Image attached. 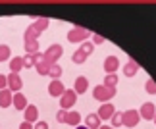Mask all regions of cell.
Here are the masks:
<instances>
[{"mask_svg":"<svg viewBox=\"0 0 156 129\" xmlns=\"http://www.w3.org/2000/svg\"><path fill=\"white\" fill-rule=\"evenodd\" d=\"M64 54V48H62V44H50L48 48L44 50V60L50 64V66H56L58 60L62 58Z\"/></svg>","mask_w":156,"mask_h":129,"instance_id":"3957f363","label":"cell"},{"mask_svg":"<svg viewBox=\"0 0 156 129\" xmlns=\"http://www.w3.org/2000/svg\"><path fill=\"white\" fill-rule=\"evenodd\" d=\"M66 124H69V125H73V127L81 125V114L75 112V110H71V112L68 114V121H66Z\"/></svg>","mask_w":156,"mask_h":129,"instance_id":"ffe728a7","label":"cell"},{"mask_svg":"<svg viewBox=\"0 0 156 129\" xmlns=\"http://www.w3.org/2000/svg\"><path fill=\"white\" fill-rule=\"evenodd\" d=\"M79 48H81L83 52H85L87 56H91V52H93V48H94V44H93V40H85V43H83V44L79 46Z\"/></svg>","mask_w":156,"mask_h":129,"instance_id":"f546056e","label":"cell"},{"mask_svg":"<svg viewBox=\"0 0 156 129\" xmlns=\"http://www.w3.org/2000/svg\"><path fill=\"white\" fill-rule=\"evenodd\" d=\"M141 121V114H139V110H125L123 112V125L125 127H135L137 124Z\"/></svg>","mask_w":156,"mask_h":129,"instance_id":"5b68a950","label":"cell"},{"mask_svg":"<svg viewBox=\"0 0 156 129\" xmlns=\"http://www.w3.org/2000/svg\"><path fill=\"white\" fill-rule=\"evenodd\" d=\"M98 118L100 120H112V116L116 114V108H114V104H110V102H106V104H102V106L98 108Z\"/></svg>","mask_w":156,"mask_h":129,"instance_id":"9c48e42d","label":"cell"},{"mask_svg":"<svg viewBox=\"0 0 156 129\" xmlns=\"http://www.w3.org/2000/svg\"><path fill=\"white\" fill-rule=\"evenodd\" d=\"M66 92V87L62 85V81H50L48 85V95L54 96V98H60Z\"/></svg>","mask_w":156,"mask_h":129,"instance_id":"30bf717a","label":"cell"},{"mask_svg":"<svg viewBox=\"0 0 156 129\" xmlns=\"http://www.w3.org/2000/svg\"><path fill=\"white\" fill-rule=\"evenodd\" d=\"M33 129H48V124H46V121H43V120H39L37 124H35Z\"/></svg>","mask_w":156,"mask_h":129,"instance_id":"d6a6232c","label":"cell"},{"mask_svg":"<svg viewBox=\"0 0 156 129\" xmlns=\"http://www.w3.org/2000/svg\"><path fill=\"white\" fill-rule=\"evenodd\" d=\"M145 91L148 92V95H156V83H154V79H147L145 81Z\"/></svg>","mask_w":156,"mask_h":129,"instance_id":"f1b7e54d","label":"cell"},{"mask_svg":"<svg viewBox=\"0 0 156 129\" xmlns=\"http://www.w3.org/2000/svg\"><path fill=\"white\" fill-rule=\"evenodd\" d=\"M154 121H156V116H154Z\"/></svg>","mask_w":156,"mask_h":129,"instance_id":"8d00e7d4","label":"cell"},{"mask_svg":"<svg viewBox=\"0 0 156 129\" xmlns=\"http://www.w3.org/2000/svg\"><path fill=\"white\" fill-rule=\"evenodd\" d=\"M10 56H12L10 46H8V44H0V62H6ZM10 60H12V58H10Z\"/></svg>","mask_w":156,"mask_h":129,"instance_id":"cb8c5ba5","label":"cell"},{"mask_svg":"<svg viewBox=\"0 0 156 129\" xmlns=\"http://www.w3.org/2000/svg\"><path fill=\"white\" fill-rule=\"evenodd\" d=\"M48 25H50V19H48V17H39V19H35V21L31 23V27H33V29H37L39 33H43Z\"/></svg>","mask_w":156,"mask_h":129,"instance_id":"ac0fdd59","label":"cell"},{"mask_svg":"<svg viewBox=\"0 0 156 129\" xmlns=\"http://www.w3.org/2000/svg\"><path fill=\"white\" fill-rule=\"evenodd\" d=\"M21 87H23V81L20 77V73H10L8 75V89L12 92H20Z\"/></svg>","mask_w":156,"mask_h":129,"instance_id":"8992f818","label":"cell"},{"mask_svg":"<svg viewBox=\"0 0 156 129\" xmlns=\"http://www.w3.org/2000/svg\"><path fill=\"white\" fill-rule=\"evenodd\" d=\"M39 43L41 40H25V52L27 54H35V52H39Z\"/></svg>","mask_w":156,"mask_h":129,"instance_id":"7402d4cb","label":"cell"},{"mask_svg":"<svg viewBox=\"0 0 156 129\" xmlns=\"http://www.w3.org/2000/svg\"><path fill=\"white\" fill-rule=\"evenodd\" d=\"M89 37H93L91 31L85 29V27H81V25H75L73 29H69V31H68V40H69V43H81L83 44Z\"/></svg>","mask_w":156,"mask_h":129,"instance_id":"7a4b0ae2","label":"cell"},{"mask_svg":"<svg viewBox=\"0 0 156 129\" xmlns=\"http://www.w3.org/2000/svg\"><path fill=\"white\" fill-rule=\"evenodd\" d=\"M75 102H77V92L73 89H66V92L60 96V108L62 110H68L69 112V108L73 106Z\"/></svg>","mask_w":156,"mask_h":129,"instance_id":"277c9868","label":"cell"},{"mask_svg":"<svg viewBox=\"0 0 156 129\" xmlns=\"http://www.w3.org/2000/svg\"><path fill=\"white\" fill-rule=\"evenodd\" d=\"M29 106L27 104V98L23 92H14V108L16 110H25Z\"/></svg>","mask_w":156,"mask_h":129,"instance_id":"5bb4252c","label":"cell"},{"mask_svg":"<svg viewBox=\"0 0 156 129\" xmlns=\"http://www.w3.org/2000/svg\"><path fill=\"white\" fill-rule=\"evenodd\" d=\"M10 104H14V92L10 89L0 91V108H8Z\"/></svg>","mask_w":156,"mask_h":129,"instance_id":"7c38bea8","label":"cell"},{"mask_svg":"<svg viewBox=\"0 0 156 129\" xmlns=\"http://www.w3.org/2000/svg\"><path fill=\"white\" fill-rule=\"evenodd\" d=\"M35 69H37V73H39V75H48V73H50V64H48V62H46L44 58H43L41 62H37Z\"/></svg>","mask_w":156,"mask_h":129,"instance_id":"d6986e66","label":"cell"},{"mask_svg":"<svg viewBox=\"0 0 156 129\" xmlns=\"http://www.w3.org/2000/svg\"><path fill=\"white\" fill-rule=\"evenodd\" d=\"M104 85L106 87H114V89H116V87H118V75L116 73L106 75V77H104Z\"/></svg>","mask_w":156,"mask_h":129,"instance_id":"4316f807","label":"cell"},{"mask_svg":"<svg viewBox=\"0 0 156 129\" xmlns=\"http://www.w3.org/2000/svg\"><path fill=\"white\" fill-rule=\"evenodd\" d=\"M50 79L52 81H60V77H62V68H60L58 66V64H56V66H50Z\"/></svg>","mask_w":156,"mask_h":129,"instance_id":"484cf974","label":"cell"},{"mask_svg":"<svg viewBox=\"0 0 156 129\" xmlns=\"http://www.w3.org/2000/svg\"><path fill=\"white\" fill-rule=\"evenodd\" d=\"M33 127H35V125H33V124H29V121H23V124L20 125V129H33Z\"/></svg>","mask_w":156,"mask_h":129,"instance_id":"836d02e7","label":"cell"},{"mask_svg":"<svg viewBox=\"0 0 156 129\" xmlns=\"http://www.w3.org/2000/svg\"><path fill=\"white\" fill-rule=\"evenodd\" d=\"M2 89H8V77L6 75H0V91Z\"/></svg>","mask_w":156,"mask_h":129,"instance_id":"1f68e13d","label":"cell"},{"mask_svg":"<svg viewBox=\"0 0 156 129\" xmlns=\"http://www.w3.org/2000/svg\"><path fill=\"white\" fill-rule=\"evenodd\" d=\"M139 114H141V120H154V116H156L154 104H152V102H145V104L139 108Z\"/></svg>","mask_w":156,"mask_h":129,"instance_id":"ba28073f","label":"cell"},{"mask_svg":"<svg viewBox=\"0 0 156 129\" xmlns=\"http://www.w3.org/2000/svg\"><path fill=\"white\" fill-rule=\"evenodd\" d=\"M104 37H102V35H93V44H102L104 43Z\"/></svg>","mask_w":156,"mask_h":129,"instance_id":"4dcf8cb0","label":"cell"},{"mask_svg":"<svg viewBox=\"0 0 156 129\" xmlns=\"http://www.w3.org/2000/svg\"><path fill=\"white\" fill-rule=\"evenodd\" d=\"M75 129H89V127H87V125H77Z\"/></svg>","mask_w":156,"mask_h":129,"instance_id":"e575fe53","label":"cell"},{"mask_svg":"<svg viewBox=\"0 0 156 129\" xmlns=\"http://www.w3.org/2000/svg\"><path fill=\"white\" fill-rule=\"evenodd\" d=\"M23 68H25L23 66V56H16V58L10 60V71L12 73H20Z\"/></svg>","mask_w":156,"mask_h":129,"instance_id":"2e32d148","label":"cell"},{"mask_svg":"<svg viewBox=\"0 0 156 129\" xmlns=\"http://www.w3.org/2000/svg\"><path fill=\"white\" fill-rule=\"evenodd\" d=\"M100 121H102V120L98 118V114H89L87 118H85V125L89 129H100V127H102V125H100Z\"/></svg>","mask_w":156,"mask_h":129,"instance_id":"9a60e30c","label":"cell"},{"mask_svg":"<svg viewBox=\"0 0 156 129\" xmlns=\"http://www.w3.org/2000/svg\"><path fill=\"white\" fill-rule=\"evenodd\" d=\"M100 129H114V127H112V125H102Z\"/></svg>","mask_w":156,"mask_h":129,"instance_id":"d590c367","label":"cell"},{"mask_svg":"<svg viewBox=\"0 0 156 129\" xmlns=\"http://www.w3.org/2000/svg\"><path fill=\"white\" fill-rule=\"evenodd\" d=\"M118 68H119V60H118V56H106V60H104V71H106V75L116 73V71H118Z\"/></svg>","mask_w":156,"mask_h":129,"instance_id":"52a82bcc","label":"cell"},{"mask_svg":"<svg viewBox=\"0 0 156 129\" xmlns=\"http://www.w3.org/2000/svg\"><path fill=\"white\" fill-rule=\"evenodd\" d=\"M110 121H112V127L114 129H118L119 125H123V112H116V114L112 116Z\"/></svg>","mask_w":156,"mask_h":129,"instance_id":"d4e9b609","label":"cell"},{"mask_svg":"<svg viewBox=\"0 0 156 129\" xmlns=\"http://www.w3.org/2000/svg\"><path fill=\"white\" fill-rule=\"evenodd\" d=\"M68 110H62V108H60L58 110V112H56V121H58V124H66V121H68Z\"/></svg>","mask_w":156,"mask_h":129,"instance_id":"83f0119b","label":"cell"},{"mask_svg":"<svg viewBox=\"0 0 156 129\" xmlns=\"http://www.w3.org/2000/svg\"><path fill=\"white\" fill-rule=\"evenodd\" d=\"M87 54L83 52L81 48H77L75 52H73V56H71V60H73V64H85V60H87Z\"/></svg>","mask_w":156,"mask_h":129,"instance_id":"603a6c76","label":"cell"},{"mask_svg":"<svg viewBox=\"0 0 156 129\" xmlns=\"http://www.w3.org/2000/svg\"><path fill=\"white\" fill-rule=\"evenodd\" d=\"M116 91L118 89H114V87H106L104 83L102 85H97L93 89V98L94 100H98V102H108V100H112L114 96H116Z\"/></svg>","mask_w":156,"mask_h":129,"instance_id":"6da1fadb","label":"cell"},{"mask_svg":"<svg viewBox=\"0 0 156 129\" xmlns=\"http://www.w3.org/2000/svg\"><path fill=\"white\" fill-rule=\"evenodd\" d=\"M87 89H89V79L83 77V75H79V77L75 79V83H73V91L77 92V95H85Z\"/></svg>","mask_w":156,"mask_h":129,"instance_id":"8fae6325","label":"cell"},{"mask_svg":"<svg viewBox=\"0 0 156 129\" xmlns=\"http://www.w3.org/2000/svg\"><path fill=\"white\" fill-rule=\"evenodd\" d=\"M137 71H139V64H137L135 60H129V62L123 66V73H125V77H133Z\"/></svg>","mask_w":156,"mask_h":129,"instance_id":"e0dca14e","label":"cell"},{"mask_svg":"<svg viewBox=\"0 0 156 129\" xmlns=\"http://www.w3.org/2000/svg\"><path fill=\"white\" fill-rule=\"evenodd\" d=\"M25 121H29V124H35V121H39V110H37V106L29 104V106L25 108Z\"/></svg>","mask_w":156,"mask_h":129,"instance_id":"4fadbf2b","label":"cell"},{"mask_svg":"<svg viewBox=\"0 0 156 129\" xmlns=\"http://www.w3.org/2000/svg\"><path fill=\"white\" fill-rule=\"evenodd\" d=\"M39 37H41V33L37 31V29H33L31 25L25 29V35H23V39H25V40H39Z\"/></svg>","mask_w":156,"mask_h":129,"instance_id":"44dd1931","label":"cell"}]
</instances>
